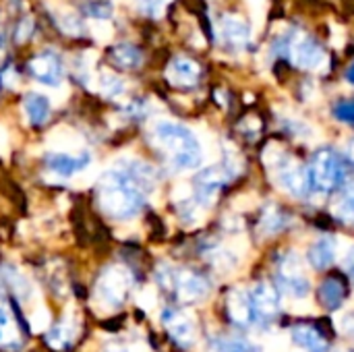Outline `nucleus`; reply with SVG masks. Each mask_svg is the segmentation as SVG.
<instances>
[{"label":"nucleus","mask_w":354,"mask_h":352,"mask_svg":"<svg viewBox=\"0 0 354 352\" xmlns=\"http://www.w3.org/2000/svg\"><path fill=\"white\" fill-rule=\"evenodd\" d=\"M97 201L104 214L116 220L133 218L141 212L145 203V191L133 176L129 164L122 168L108 170L97 189Z\"/></svg>","instance_id":"1"},{"label":"nucleus","mask_w":354,"mask_h":352,"mask_svg":"<svg viewBox=\"0 0 354 352\" xmlns=\"http://www.w3.org/2000/svg\"><path fill=\"white\" fill-rule=\"evenodd\" d=\"M153 141L168 156V162L176 170L197 168L203 160L199 139L193 135V131H189L187 127H183L178 122H172V120L156 122Z\"/></svg>","instance_id":"2"},{"label":"nucleus","mask_w":354,"mask_h":352,"mask_svg":"<svg viewBox=\"0 0 354 352\" xmlns=\"http://www.w3.org/2000/svg\"><path fill=\"white\" fill-rule=\"evenodd\" d=\"M351 168H353V162L332 147H324L315 151L311 164L307 166L311 191L334 193L342 189L351 176Z\"/></svg>","instance_id":"3"},{"label":"nucleus","mask_w":354,"mask_h":352,"mask_svg":"<svg viewBox=\"0 0 354 352\" xmlns=\"http://www.w3.org/2000/svg\"><path fill=\"white\" fill-rule=\"evenodd\" d=\"M276 54L288 58L290 64L303 71H319L326 64V50L324 46L309 33L301 29H292L276 41Z\"/></svg>","instance_id":"4"},{"label":"nucleus","mask_w":354,"mask_h":352,"mask_svg":"<svg viewBox=\"0 0 354 352\" xmlns=\"http://www.w3.org/2000/svg\"><path fill=\"white\" fill-rule=\"evenodd\" d=\"M158 282L162 288L172 293L180 303H199L209 293V282L205 276L193 270H174L170 266H162L158 270Z\"/></svg>","instance_id":"5"},{"label":"nucleus","mask_w":354,"mask_h":352,"mask_svg":"<svg viewBox=\"0 0 354 352\" xmlns=\"http://www.w3.org/2000/svg\"><path fill=\"white\" fill-rule=\"evenodd\" d=\"M276 288L292 299H305L311 293V282L303 272V261L288 251L276 261Z\"/></svg>","instance_id":"6"},{"label":"nucleus","mask_w":354,"mask_h":352,"mask_svg":"<svg viewBox=\"0 0 354 352\" xmlns=\"http://www.w3.org/2000/svg\"><path fill=\"white\" fill-rule=\"evenodd\" d=\"M274 176L282 191L292 197H307L311 191L307 166L292 156H278L274 162Z\"/></svg>","instance_id":"7"},{"label":"nucleus","mask_w":354,"mask_h":352,"mask_svg":"<svg viewBox=\"0 0 354 352\" xmlns=\"http://www.w3.org/2000/svg\"><path fill=\"white\" fill-rule=\"evenodd\" d=\"M131 284H133V278L124 268H108L97 280L95 295L104 305L116 307L127 299Z\"/></svg>","instance_id":"8"},{"label":"nucleus","mask_w":354,"mask_h":352,"mask_svg":"<svg viewBox=\"0 0 354 352\" xmlns=\"http://www.w3.org/2000/svg\"><path fill=\"white\" fill-rule=\"evenodd\" d=\"M253 319L257 326L270 324L280 313V290L270 282H259L249 293Z\"/></svg>","instance_id":"9"},{"label":"nucleus","mask_w":354,"mask_h":352,"mask_svg":"<svg viewBox=\"0 0 354 352\" xmlns=\"http://www.w3.org/2000/svg\"><path fill=\"white\" fill-rule=\"evenodd\" d=\"M27 68H29V75L46 87H58L62 81V75H64L62 60L52 50H44V52L35 54L29 60Z\"/></svg>","instance_id":"10"},{"label":"nucleus","mask_w":354,"mask_h":352,"mask_svg":"<svg viewBox=\"0 0 354 352\" xmlns=\"http://www.w3.org/2000/svg\"><path fill=\"white\" fill-rule=\"evenodd\" d=\"M228 178L230 176L222 166H212V168L201 170L195 178V195H193L197 205H201L203 210L209 207Z\"/></svg>","instance_id":"11"},{"label":"nucleus","mask_w":354,"mask_h":352,"mask_svg":"<svg viewBox=\"0 0 354 352\" xmlns=\"http://www.w3.org/2000/svg\"><path fill=\"white\" fill-rule=\"evenodd\" d=\"M218 35L222 44L230 50H245L251 41V29L247 21L239 15H224L218 23Z\"/></svg>","instance_id":"12"},{"label":"nucleus","mask_w":354,"mask_h":352,"mask_svg":"<svg viewBox=\"0 0 354 352\" xmlns=\"http://www.w3.org/2000/svg\"><path fill=\"white\" fill-rule=\"evenodd\" d=\"M162 324L168 336L180 346V349H191L195 344V326L193 319L178 311V309H166L162 313Z\"/></svg>","instance_id":"13"},{"label":"nucleus","mask_w":354,"mask_h":352,"mask_svg":"<svg viewBox=\"0 0 354 352\" xmlns=\"http://www.w3.org/2000/svg\"><path fill=\"white\" fill-rule=\"evenodd\" d=\"M91 158L87 151H81L79 156H71V154H64V151H54V154H48L46 156V168L60 176V178H71L75 176L77 172L85 170L89 166Z\"/></svg>","instance_id":"14"},{"label":"nucleus","mask_w":354,"mask_h":352,"mask_svg":"<svg viewBox=\"0 0 354 352\" xmlns=\"http://www.w3.org/2000/svg\"><path fill=\"white\" fill-rule=\"evenodd\" d=\"M199 77H201V66L187 56H176L166 68V79L174 87H193L197 85Z\"/></svg>","instance_id":"15"},{"label":"nucleus","mask_w":354,"mask_h":352,"mask_svg":"<svg viewBox=\"0 0 354 352\" xmlns=\"http://www.w3.org/2000/svg\"><path fill=\"white\" fill-rule=\"evenodd\" d=\"M297 346L307 352H330L328 336L313 324H297L290 332Z\"/></svg>","instance_id":"16"},{"label":"nucleus","mask_w":354,"mask_h":352,"mask_svg":"<svg viewBox=\"0 0 354 352\" xmlns=\"http://www.w3.org/2000/svg\"><path fill=\"white\" fill-rule=\"evenodd\" d=\"M226 311L228 317L234 326L239 328H249L255 324L253 319V311H251V303H249V293L245 290H232L226 299Z\"/></svg>","instance_id":"17"},{"label":"nucleus","mask_w":354,"mask_h":352,"mask_svg":"<svg viewBox=\"0 0 354 352\" xmlns=\"http://www.w3.org/2000/svg\"><path fill=\"white\" fill-rule=\"evenodd\" d=\"M346 299V284L338 276H330L319 286V301L328 311H338Z\"/></svg>","instance_id":"18"},{"label":"nucleus","mask_w":354,"mask_h":352,"mask_svg":"<svg viewBox=\"0 0 354 352\" xmlns=\"http://www.w3.org/2000/svg\"><path fill=\"white\" fill-rule=\"evenodd\" d=\"M309 263L315 268V270H319V272H324V270H328L332 263H334V259H336V241L332 239V237H319L313 245H311V249H309Z\"/></svg>","instance_id":"19"},{"label":"nucleus","mask_w":354,"mask_h":352,"mask_svg":"<svg viewBox=\"0 0 354 352\" xmlns=\"http://www.w3.org/2000/svg\"><path fill=\"white\" fill-rule=\"evenodd\" d=\"M23 112L29 124H44L50 114V100L41 93H27L23 100Z\"/></svg>","instance_id":"20"},{"label":"nucleus","mask_w":354,"mask_h":352,"mask_svg":"<svg viewBox=\"0 0 354 352\" xmlns=\"http://www.w3.org/2000/svg\"><path fill=\"white\" fill-rule=\"evenodd\" d=\"M110 60L118 68H139L143 62V54L137 46L133 44H116L110 52Z\"/></svg>","instance_id":"21"},{"label":"nucleus","mask_w":354,"mask_h":352,"mask_svg":"<svg viewBox=\"0 0 354 352\" xmlns=\"http://www.w3.org/2000/svg\"><path fill=\"white\" fill-rule=\"evenodd\" d=\"M73 340H75V326L71 322H60L52 326V330L46 334V342L54 351H68L73 346Z\"/></svg>","instance_id":"22"},{"label":"nucleus","mask_w":354,"mask_h":352,"mask_svg":"<svg viewBox=\"0 0 354 352\" xmlns=\"http://www.w3.org/2000/svg\"><path fill=\"white\" fill-rule=\"evenodd\" d=\"M0 346L2 349L19 346V330L8 313V307L4 301H0Z\"/></svg>","instance_id":"23"},{"label":"nucleus","mask_w":354,"mask_h":352,"mask_svg":"<svg viewBox=\"0 0 354 352\" xmlns=\"http://www.w3.org/2000/svg\"><path fill=\"white\" fill-rule=\"evenodd\" d=\"M212 352H259V349L243 336H218L212 340Z\"/></svg>","instance_id":"24"},{"label":"nucleus","mask_w":354,"mask_h":352,"mask_svg":"<svg viewBox=\"0 0 354 352\" xmlns=\"http://www.w3.org/2000/svg\"><path fill=\"white\" fill-rule=\"evenodd\" d=\"M340 197L334 205V216L344 222V224H351L354 226V183L353 185H344L340 189Z\"/></svg>","instance_id":"25"},{"label":"nucleus","mask_w":354,"mask_h":352,"mask_svg":"<svg viewBox=\"0 0 354 352\" xmlns=\"http://www.w3.org/2000/svg\"><path fill=\"white\" fill-rule=\"evenodd\" d=\"M97 85H100V93L110 100H116L127 91V83L120 77H116L114 73H102Z\"/></svg>","instance_id":"26"},{"label":"nucleus","mask_w":354,"mask_h":352,"mask_svg":"<svg viewBox=\"0 0 354 352\" xmlns=\"http://www.w3.org/2000/svg\"><path fill=\"white\" fill-rule=\"evenodd\" d=\"M286 226V216L278 207H268L261 216V230L266 234H276Z\"/></svg>","instance_id":"27"},{"label":"nucleus","mask_w":354,"mask_h":352,"mask_svg":"<svg viewBox=\"0 0 354 352\" xmlns=\"http://www.w3.org/2000/svg\"><path fill=\"white\" fill-rule=\"evenodd\" d=\"M334 118L354 127V100H338L334 104Z\"/></svg>","instance_id":"28"},{"label":"nucleus","mask_w":354,"mask_h":352,"mask_svg":"<svg viewBox=\"0 0 354 352\" xmlns=\"http://www.w3.org/2000/svg\"><path fill=\"white\" fill-rule=\"evenodd\" d=\"M85 12L89 17H93L95 21H102V19H108L112 15V6L108 2H102V0H89L85 4Z\"/></svg>","instance_id":"29"},{"label":"nucleus","mask_w":354,"mask_h":352,"mask_svg":"<svg viewBox=\"0 0 354 352\" xmlns=\"http://www.w3.org/2000/svg\"><path fill=\"white\" fill-rule=\"evenodd\" d=\"M56 21H58V25H60V29H62L64 33H71V35H79L81 29H83L81 21H79L75 15H60Z\"/></svg>","instance_id":"30"},{"label":"nucleus","mask_w":354,"mask_h":352,"mask_svg":"<svg viewBox=\"0 0 354 352\" xmlns=\"http://www.w3.org/2000/svg\"><path fill=\"white\" fill-rule=\"evenodd\" d=\"M168 0H141V10L149 17H162Z\"/></svg>","instance_id":"31"},{"label":"nucleus","mask_w":354,"mask_h":352,"mask_svg":"<svg viewBox=\"0 0 354 352\" xmlns=\"http://www.w3.org/2000/svg\"><path fill=\"white\" fill-rule=\"evenodd\" d=\"M31 31H33V23H31V19H23V21L19 23L17 31H15V33H17L15 37H17L19 41H23V39H27V37L31 35Z\"/></svg>","instance_id":"32"},{"label":"nucleus","mask_w":354,"mask_h":352,"mask_svg":"<svg viewBox=\"0 0 354 352\" xmlns=\"http://www.w3.org/2000/svg\"><path fill=\"white\" fill-rule=\"evenodd\" d=\"M342 330H344V334H346L348 338H353L354 340V313L344 315V319H342Z\"/></svg>","instance_id":"33"},{"label":"nucleus","mask_w":354,"mask_h":352,"mask_svg":"<svg viewBox=\"0 0 354 352\" xmlns=\"http://www.w3.org/2000/svg\"><path fill=\"white\" fill-rule=\"evenodd\" d=\"M346 270H348V274H351V278H353L354 282V249L353 253L348 255V259H346Z\"/></svg>","instance_id":"34"},{"label":"nucleus","mask_w":354,"mask_h":352,"mask_svg":"<svg viewBox=\"0 0 354 352\" xmlns=\"http://www.w3.org/2000/svg\"><path fill=\"white\" fill-rule=\"evenodd\" d=\"M346 81H348L351 85H354V62L348 66V71H346Z\"/></svg>","instance_id":"35"},{"label":"nucleus","mask_w":354,"mask_h":352,"mask_svg":"<svg viewBox=\"0 0 354 352\" xmlns=\"http://www.w3.org/2000/svg\"><path fill=\"white\" fill-rule=\"evenodd\" d=\"M4 62V50H0V64Z\"/></svg>","instance_id":"36"}]
</instances>
